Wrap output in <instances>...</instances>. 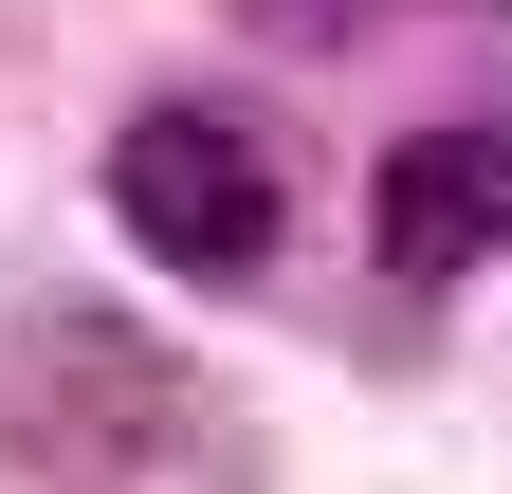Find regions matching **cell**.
I'll use <instances>...</instances> for the list:
<instances>
[{
  "label": "cell",
  "mask_w": 512,
  "mask_h": 494,
  "mask_svg": "<svg viewBox=\"0 0 512 494\" xmlns=\"http://www.w3.org/2000/svg\"><path fill=\"white\" fill-rule=\"evenodd\" d=\"M0 440L55 494H238V421L202 403V366L147 348L128 312H19L0 348Z\"/></svg>",
  "instance_id": "cell-1"
},
{
  "label": "cell",
  "mask_w": 512,
  "mask_h": 494,
  "mask_svg": "<svg viewBox=\"0 0 512 494\" xmlns=\"http://www.w3.org/2000/svg\"><path fill=\"white\" fill-rule=\"evenodd\" d=\"M110 220L147 238L165 275H256L275 257V147L238 129V110H128V147H110Z\"/></svg>",
  "instance_id": "cell-2"
},
{
  "label": "cell",
  "mask_w": 512,
  "mask_h": 494,
  "mask_svg": "<svg viewBox=\"0 0 512 494\" xmlns=\"http://www.w3.org/2000/svg\"><path fill=\"white\" fill-rule=\"evenodd\" d=\"M366 238H384L403 293H458L494 238H512V129H403L384 183H366Z\"/></svg>",
  "instance_id": "cell-3"
},
{
  "label": "cell",
  "mask_w": 512,
  "mask_h": 494,
  "mask_svg": "<svg viewBox=\"0 0 512 494\" xmlns=\"http://www.w3.org/2000/svg\"><path fill=\"white\" fill-rule=\"evenodd\" d=\"M238 19H256V37H293V55H348L366 19H403V0H238Z\"/></svg>",
  "instance_id": "cell-4"
}]
</instances>
